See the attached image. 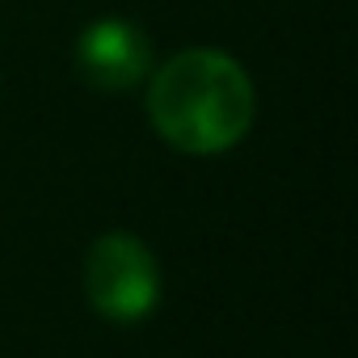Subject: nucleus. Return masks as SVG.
<instances>
[{
  "mask_svg": "<svg viewBox=\"0 0 358 358\" xmlns=\"http://www.w3.org/2000/svg\"><path fill=\"white\" fill-rule=\"evenodd\" d=\"M76 68L101 93H127L152 72V43L127 17H101L76 38Z\"/></svg>",
  "mask_w": 358,
  "mask_h": 358,
  "instance_id": "7ed1b4c3",
  "label": "nucleus"
},
{
  "mask_svg": "<svg viewBox=\"0 0 358 358\" xmlns=\"http://www.w3.org/2000/svg\"><path fill=\"white\" fill-rule=\"evenodd\" d=\"M148 76V118L177 152L220 156L236 148L257 118L249 72L215 47L177 51Z\"/></svg>",
  "mask_w": 358,
  "mask_h": 358,
  "instance_id": "f257e3e1",
  "label": "nucleus"
},
{
  "mask_svg": "<svg viewBox=\"0 0 358 358\" xmlns=\"http://www.w3.org/2000/svg\"><path fill=\"white\" fill-rule=\"evenodd\" d=\"M85 295L106 320H143L160 299V266L152 249L131 232L97 236L85 257Z\"/></svg>",
  "mask_w": 358,
  "mask_h": 358,
  "instance_id": "f03ea898",
  "label": "nucleus"
}]
</instances>
